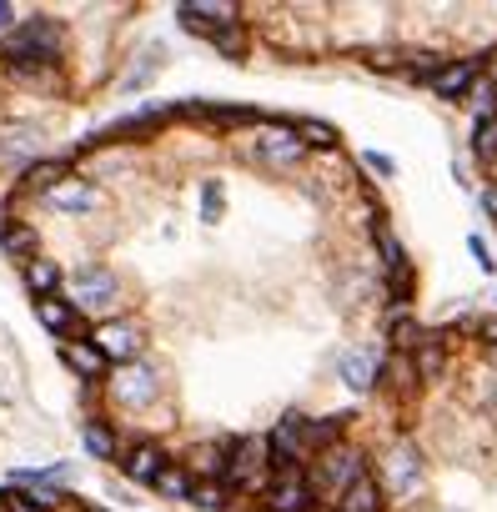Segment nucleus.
<instances>
[{"mask_svg": "<svg viewBox=\"0 0 497 512\" xmlns=\"http://www.w3.org/2000/svg\"><path fill=\"white\" fill-rule=\"evenodd\" d=\"M61 56V26L56 21H46V16H36V21H26L6 46H0V61H11V66H51Z\"/></svg>", "mask_w": 497, "mask_h": 512, "instance_id": "1", "label": "nucleus"}, {"mask_svg": "<svg viewBox=\"0 0 497 512\" xmlns=\"http://www.w3.org/2000/svg\"><path fill=\"white\" fill-rule=\"evenodd\" d=\"M116 277L106 272V267H81L76 277H71V307H86V312H106V307H116Z\"/></svg>", "mask_w": 497, "mask_h": 512, "instance_id": "2", "label": "nucleus"}, {"mask_svg": "<svg viewBox=\"0 0 497 512\" xmlns=\"http://www.w3.org/2000/svg\"><path fill=\"white\" fill-rule=\"evenodd\" d=\"M262 457H267V442H252V437L231 442V452H226V487H257Z\"/></svg>", "mask_w": 497, "mask_h": 512, "instance_id": "3", "label": "nucleus"}, {"mask_svg": "<svg viewBox=\"0 0 497 512\" xmlns=\"http://www.w3.org/2000/svg\"><path fill=\"white\" fill-rule=\"evenodd\" d=\"M96 347H101L106 362H136V352H141V332H136L131 322H106V327L96 332Z\"/></svg>", "mask_w": 497, "mask_h": 512, "instance_id": "4", "label": "nucleus"}, {"mask_svg": "<svg viewBox=\"0 0 497 512\" xmlns=\"http://www.w3.org/2000/svg\"><path fill=\"white\" fill-rule=\"evenodd\" d=\"M267 507L272 512H312L317 507V487L302 482V477H282L267 487Z\"/></svg>", "mask_w": 497, "mask_h": 512, "instance_id": "5", "label": "nucleus"}, {"mask_svg": "<svg viewBox=\"0 0 497 512\" xmlns=\"http://www.w3.org/2000/svg\"><path fill=\"white\" fill-rule=\"evenodd\" d=\"M257 156L272 161V166H292V161L302 156L297 126H272V131H262V136H257Z\"/></svg>", "mask_w": 497, "mask_h": 512, "instance_id": "6", "label": "nucleus"}, {"mask_svg": "<svg viewBox=\"0 0 497 512\" xmlns=\"http://www.w3.org/2000/svg\"><path fill=\"white\" fill-rule=\"evenodd\" d=\"M357 477H367L362 452H327L322 467H317V482H322V487H342V492H347Z\"/></svg>", "mask_w": 497, "mask_h": 512, "instance_id": "7", "label": "nucleus"}, {"mask_svg": "<svg viewBox=\"0 0 497 512\" xmlns=\"http://www.w3.org/2000/svg\"><path fill=\"white\" fill-rule=\"evenodd\" d=\"M387 482H392L397 497H412V492L422 487V457H417L412 447H397V452L387 457Z\"/></svg>", "mask_w": 497, "mask_h": 512, "instance_id": "8", "label": "nucleus"}, {"mask_svg": "<svg viewBox=\"0 0 497 512\" xmlns=\"http://www.w3.org/2000/svg\"><path fill=\"white\" fill-rule=\"evenodd\" d=\"M337 372H342V382H347L352 392H367V387L377 382V352H367V347L342 352V357H337Z\"/></svg>", "mask_w": 497, "mask_h": 512, "instance_id": "9", "label": "nucleus"}, {"mask_svg": "<svg viewBox=\"0 0 497 512\" xmlns=\"http://www.w3.org/2000/svg\"><path fill=\"white\" fill-rule=\"evenodd\" d=\"M121 467H126V477H131V482H151V487H156V477L166 472V452H161L156 442H141V447H131V452H126V462H121Z\"/></svg>", "mask_w": 497, "mask_h": 512, "instance_id": "10", "label": "nucleus"}, {"mask_svg": "<svg viewBox=\"0 0 497 512\" xmlns=\"http://www.w3.org/2000/svg\"><path fill=\"white\" fill-rule=\"evenodd\" d=\"M472 81H477V61H447V66L437 71L432 91H437L442 101H457V96H467V91H472Z\"/></svg>", "mask_w": 497, "mask_h": 512, "instance_id": "11", "label": "nucleus"}, {"mask_svg": "<svg viewBox=\"0 0 497 512\" xmlns=\"http://www.w3.org/2000/svg\"><path fill=\"white\" fill-rule=\"evenodd\" d=\"M116 397H121L126 407H146V402L156 397V372H151V367H126V372L116 377Z\"/></svg>", "mask_w": 497, "mask_h": 512, "instance_id": "12", "label": "nucleus"}, {"mask_svg": "<svg viewBox=\"0 0 497 512\" xmlns=\"http://www.w3.org/2000/svg\"><path fill=\"white\" fill-rule=\"evenodd\" d=\"M61 357H66V367H71L76 377H86V382H96V377L106 372V357H101L96 342H66Z\"/></svg>", "mask_w": 497, "mask_h": 512, "instance_id": "13", "label": "nucleus"}, {"mask_svg": "<svg viewBox=\"0 0 497 512\" xmlns=\"http://www.w3.org/2000/svg\"><path fill=\"white\" fill-rule=\"evenodd\" d=\"M337 512H382V487H377V477H372V472L357 477V482L337 497Z\"/></svg>", "mask_w": 497, "mask_h": 512, "instance_id": "14", "label": "nucleus"}, {"mask_svg": "<svg viewBox=\"0 0 497 512\" xmlns=\"http://www.w3.org/2000/svg\"><path fill=\"white\" fill-rule=\"evenodd\" d=\"M36 317L56 332V337H66L71 327H76V307L71 302H56V297H46V302H36Z\"/></svg>", "mask_w": 497, "mask_h": 512, "instance_id": "15", "label": "nucleus"}, {"mask_svg": "<svg viewBox=\"0 0 497 512\" xmlns=\"http://www.w3.org/2000/svg\"><path fill=\"white\" fill-rule=\"evenodd\" d=\"M297 136H302V146H312V151H337V146H342L337 126H327V121H297Z\"/></svg>", "mask_w": 497, "mask_h": 512, "instance_id": "16", "label": "nucleus"}, {"mask_svg": "<svg viewBox=\"0 0 497 512\" xmlns=\"http://www.w3.org/2000/svg\"><path fill=\"white\" fill-rule=\"evenodd\" d=\"M56 282H61V267H56V262H41V256H36V262L26 267V287H31L41 302L56 292Z\"/></svg>", "mask_w": 497, "mask_h": 512, "instance_id": "17", "label": "nucleus"}, {"mask_svg": "<svg viewBox=\"0 0 497 512\" xmlns=\"http://www.w3.org/2000/svg\"><path fill=\"white\" fill-rule=\"evenodd\" d=\"M51 201H56L61 211H91V206H96V191H91L86 181H71V186H56Z\"/></svg>", "mask_w": 497, "mask_h": 512, "instance_id": "18", "label": "nucleus"}, {"mask_svg": "<svg viewBox=\"0 0 497 512\" xmlns=\"http://www.w3.org/2000/svg\"><path fill=\"white\" fill-rule=\"evenodd\" d=\"M61 176H66V161H41L26 171V191H56Z\"/></svg>", "mask_w": 497, "mask_h": 512, "instance_id": "19", "label": "nucleus"}, {"mask_svg": "<svg viewBox=\"0 0 497 512\" xmlns=\"http://www.w3.org/2000/svg\"><path fill=\"white\" fill-rule=\"evenodd\" d=\"M442 362H447L442 342H437V337H422V347H417V372H422L427 382H437V377H442Z\"/></svg>", "mask_w": 497, "mask_h": 512, "instance_id": "20", "label": "nucleus"}, {"mask_svg": "<svg viewBox=\"0 0 497 512\" xmlns=\"http://www.w3.org/2000/svg\"><path fill=\"white\" fill-rule=\"evenodd\" d=\"M191 502H196L201 512H221V507H231V487H226V482H196Z\"/></svg>", "mask_w": 497, "mask_h": 512, "instance_id": "21", "label": "nucleus"}, {"mask_svg": "<svg viewBox=\"0 0 497 512\" xmlns=\"http://www.w3.org/2000/svg\"><path fill=\"white\" fill-rule=\"evenodd\" d=\"M156 492H166V497H191V492H196V482H191L181 467H166V472L156 477Z\"/></svg>", "mask_w": 497, "mask_h": 512, "instance_id": "22", "label": "nucleus"}, {"mask_svg": "<svg viewBox=\"0 0 497 512\" xmlns=\"http://www.w3.org/2000/svg\"><path fill=\"white\" fill-rule=\"evenodd\" d=\"M0 246L16 251V256H31V251H36V231H26V226H6V231H0ZM31 262H36V256H31Z\"/></svg>", "mask_w": 497, "mask_h": 512, "instance_id": "23", "label": "nucleus"}, {"mask_svg": "<svg viewBox=\"0 0 497 512\" xmlns=\"http://www.w3.org/2000/svg\"><path fill=\"white\" fill-rule=\"evenodd\" d=\"M342 422H347V417H322V422H307V447H327L332 437H342Z\"/></svg>", "mask_w": 497, "mask_h": 512, "instance_id": "24", "label": "nucleus"}, {"mask_svg": "<svg viewBox=\"0 0 497 512\" xmlns=\"http://www.w3.org/2000/svg\"><path fill=\"white\" fill-rule=\"evenodd\" d=\"M81 437H86V447H91L96 457H116V437L106 432V422H86Z\"/></svg>", "mask_w": 497, "mask_h": 512, "instance_id": "25", "label": "nucleus"}, {"mask_svg": "<svg viewBox=\"0 0 497 512\" xmlns=\"http://www.w3.org/2000/svg\"><path fill=\"white\" fill-rule=\"evenodd\" d=\"M472 151H477V161H497V121H482L477 126V136H472Z\"/></svg>", "mask_w": 497, "mask_h": 512, "instance_id": "26", "label": "nucleus"}, {"mask_svg": "<svg viewBox=\"0 0 497 512\" xmlns=\"http://www.w3.org/2000/svg\"><path fill=\"white\" fill-rule=\"evenodd\" d=\"M472 111H477V126H482V121H497V86H492V81L472 91Z\"/></svg>", "mask_w": 497, "mask_h": 512, "instance_id": "27", "label": "nucleus"}, {"mask_svg": "<svg viewBox=\"0 0 497 512\" xmlns=\"http://www.w3.org/2000/svg\"><path fill=\"white\" fill-rule=\"evenodd\" d=\"M392 347H402V352H417V347H422V332H417V322L397 317V322H392Z\"/></svg>", "mask_w": 497, "mask_h": 512, "instance_id": "28", "label": "nucleus"}, {"mask_svg": "<svg viewBox=\"0 0 497 512\" xmlns=\"http://www.w3.org/2000/svg\"><path fill=\"white\" fill-rule=\"evenodd\" d=\"M0 507H6V512H46L41 497H26V492H6V497H0Z\"/></svg>", "mask_w": 497, "mask_h": 512, "instance_id": "29", "label": "nucleus"}, {"mask_svg": "<svg viewBox=\"0 0 497 512\" xmlns=\"http://www.w3.org/2000/svg\"><path fill=\"white\" fill-rule=\"evenodd\" d=\"M201 216H206V221H216V216H221V191H216V186H206V191H201Z\"/></svg>", "mask_w": 497, "mask_h": 512, "instance_id": "30", "label": "nucleus"}, {"mask_svg": "<svg viewBox=\"0 0 497 512\" xmlns=\"http://www.w3.org/2000/svg\"><path fill=\"white\" fill-rule=\"evenodd\" d=\"M367 166H372V171H382V176H392V161H387V156H377V151H367Z\"/></svg>", "mask_w": 497, "mask_h": 512, "instance_id": "31", "label": "nucleus"}, {"mask_svg": "<svg viewBox=\"0 0 497 512\" xmlns=\"http://www.w3.org/2000/svg\"><path fill=\"white\" fill-rule=\"evenodd\" d=\"M11 21H16V6H6V0H0V31H6Z\"/></svg>", "mask_w": 497, "mask_h": 512, "instance_id": "32", "label": "nucleus"}, {"mask_svg": "<svg viewBox=\"0 0 497 512\" xmlns=\"http://www.w3.org/2000/svg\"><path fill=\"white\" fill-rule=\"evenodd\" d=\"M482 206H487V211L497 216V186H492V191H482Z\"/></svg>", "mask_w": 497, "mask_h": 512, "instance_id": "33", "label": "nucleus"}, {"mask_svg": "<svg viewBox=\"0 0 497 512\" xmlns=\"http://www.w3.org/2000/svg\"><path fill=\"white\" fill-rule=\"evenodd\" d=\"M482 337H497V322H487V327H482Z\"/></svg>", "mask_w": 497, "mask_h": 512, "instance_id": "34", "label": "nucleus"}, {"mask_svg": "<svg viewBox=\"0 0 497 512\" xmlns=\"http://www.w3.org/2000/svg\"><path fill=\"white\" fill-rule=\"evenodd\" d=\"M492 86H497V71H492Z\"/></svg>", "mask_w": 497, "mask_h": 512, "instance_id": "35", "label": "nucleus"}]
</instances>
